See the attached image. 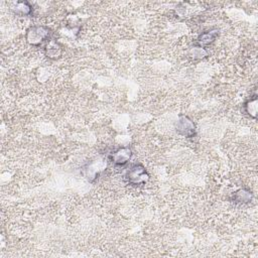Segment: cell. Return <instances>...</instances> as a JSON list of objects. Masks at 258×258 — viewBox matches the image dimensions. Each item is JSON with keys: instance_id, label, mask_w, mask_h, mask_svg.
Listing matches in <instances>:
<instances>
[{"instance_id": "cell-1", "label": "cell", "mask_w": 258, "mask_h": 258, "mask_svg": "<svg viewBox=\"0 0 258 258\" xmlns=\"http://www.w3.org/2000/svg\"><path fill=\"white\" fill-rule=\"evenodd\" d=\"M51 30L46 26H32L27 30V42L33 46H38L50 39Z\"/></svg>"}, {"instance_id": "cell-2", "label": "cell", "mask_w": 258, "mask_h": 258, "mask_svg": "<svg viewBox=\"0 0 258 258\" xmlns=\"http://www.w3.org/2000/svg\"><path fill=\"white\" fill-rule=\"evenodd\" d=\"M126 179L133 186H142L150 181V174L141 164L133 165L126 173Z\"/></svg>"}, {"instance_id": "cell-3", "label": "cell", "mask_w": 258, "mask_h": 258, "mask_svg": "<svg viewBox=\"0 0 258 258\" xmlns=\"http://www.w3.org/2000/svg\"><path fill=\"white\" fill-rule=\"evenodd\" d=\"M177 132L183 137L193 138L197 135V127L194 121L187 115H180L176 122Z\"/></svg>"}, {"instance_id": "cell-4", "label": "cell", "mask_w": 258, "mask_h": 258, "mask_svg": "<svg viewBox=\"0 0 258 258\" xmlns=\"http://www.w3.org/2000/svg\"><path fill=\"white\" fill-rule=\"evenodd\" d=\"M133 152L129 146L118 147L111 154L109 155V161L111 162L115 167H124L126 166L132 158Z\"/></svg>"}, {"instance_id": "cell-5", "label": "cell", "mask_w": 258, "mask_h": 258, "mask_svg": "<svg viewBox=\"0 0 258 258\" xmlns=\"http://www.w3.org/2000/svg\"><path fill=\"white\" fill-rule=\"evenodd\" d=\"M106 167H107L106 159H96V161L91 162L85 168L86 178H87L88 181L93 182L99 177V175L103 170H105Z\"/></svg>"}, {"instance_id": "cell-6", "label": "cell", "mask_w": 258, "mask_h": 258, "mask_svg": "<svg viewBox=\"0 0 258 258\" xmlns=\"http://www.w3.org/2000/svg\"><path fill=\"white\" fill-rule=\"evenodd\" d=\"M218 35H219V30L217 29L204 31L198 36V39H197L196 46H200V47H205V46H210L216 41Z\"/></svg>"}, {"instance_id": "cell-7", "label": "cell", "mask_w": 258, "mask_h": 258, "mask_svg": "<svg viewBox=\"0 0 258 258\" xmlns=\"http://www.w3.org/2000/svg\"><path fill=\"white\" fill-rule=\"evenodd\" d=\"M11 11L18 16H29L32 14V5L28 1H16L10 6Z\"/></svg>"}, {"instance_id": "cell-8", "label": "cell", "mask_w": 258, "mask_h": 258, "mask_svg": "<svg viewBox=\"0 0 258 258\" xmlns=\"http://www.w3.org/2000/svg\"><path fill=\"white\" fill-rule=\"evenodd\" d=\"M46 54L52 60H58L63 55V46H61L56 40L48 42L46 46Z\"/></svg>"}, {"instance_id": "cell-9", "label": "cell", "mask_w": 258, "mask_h": 258, "mask_svg": "<svg viewBox=\"0 0 258 258\" xmlns=\"http://www.w3.org/2000/svg\"><path fill=\"white\" fill-rule=\"evenodd\" d=\"M257 108H258V99L256 95L250 97L249 99L244 103L245 113L252 119H256L257 117Z\"/></svg>"}, {"instance_id": "cell-10", "label": "cell", "mask_w": 258, "mask_h": 258, "mask_svg": "<svg viewBox=\"0 0 258 258\" xmlns=\"http://www.w3.org/2000/svg\"><path fill=\"white\" fill-rule=\"evenodd\" d=\"M252 198H253V195L251 191L248 189H240L234 195H233V199H234V201L238 203H243V204L251 202Z\"/></svg>"}, {"instance_id": "cell-11", "label": "cell", "mask_w": 258, "mask_h": 258, "mask_svg": "<svg viewBox=\"0 0 258 258\" xmlns=\"http://www.w3.org/2000/svg\"><path fill=\"white\" fill-rule=\"evenodd\" d=\"M190 56L194 59V60H199V59H203L204 57L207 56V51L205 50L204 47H200V46H195L193 47L191 52H190Z\"/></svg>"}]
</instances>
